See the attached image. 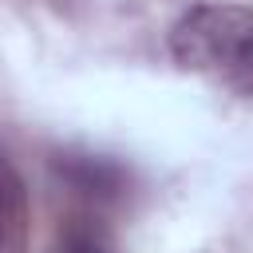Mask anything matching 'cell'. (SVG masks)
<instances>
[{
	"instance_id": "6da1fadb",
	"label": "cell",
	"mask_w": 253,
	"mask_h": 253,
	"mask_svg": "<svg viewBox=\"0 0 253 253\" xmlns=\"http://www.w3.org/2000/svg\"><path fill=\"white\" fill-rule=\"evenodd\" d=\"M174 59L210 83L253 99V8L194 4L170 32Z\"/></svg>"
},
{
	"instance_id": "7a4b0ae2",
	"label": "cell",
	"mask_w": 253,
	"mask_h": 253,
	"mask_svg": "<svg viewBox=\"0 0 253 253\" xmlns=\"http://www.w3.org/2000/svg\"><path fill=\"white\" fill-rule=\"evenodd\" d=\"M55 174L91 202H115L126 190V170L111 158H95V154H67L55 162Z\"/></svg>"
},
{
	"instance_id": "3957f363",
	"label": "cell",
	"mask_w": 253,
	"mask_h": 253,
	"mask_svg": "<svg viewBox=\"0 0 253 253\" xmlns=\"http://www.w3.org/2000/svg\"><path fill=\"white\" fill-rule=\"evenodd\" d=\"M28 249V190L20 170L0 154V253Z\"/></svg>"
},
{
	"instance_id": "277c9868",
	"label": "cell",
	"mask_w": 253,
	"mask_h": 253,
	"mask_svg": "<svg viewBox=\"0 0 253 253\" xmlns=\"http://www.w3.org/2000/svg\"><path fill=\"white\" fill-rule=\"evenodd\" d=\"M55 253H115L95 229H83V225H75L67 237H63V245L55 249Z\"/></svg>"
}]
</instances>
